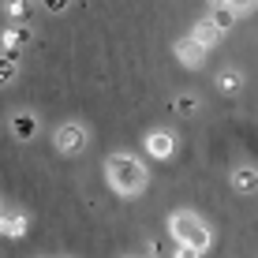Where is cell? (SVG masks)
Returning a JSON list of instances; mask_svg holds the SVG:
<instances>
[{"label": "cell", "mask_w": 258, "mask_h": 258, "mask_svg": "<svg viewBox=\"0 0 258 258\" xmlns=\"http://www.w3.org/2000/svg\"><path fill=\"white\" fill-rule=\"evenodd\" d=\"M105 180H109V187L116 195L135 199V195H142V187H146V165H142L139 157H131V154H109L105 157Z\"/></svg>", "instance_id": "1"}, {"label": "cell", "mask_w": 258, "mask_h": 258, "mask_svg": "<svg viewBox=\"0 0 258 258\" xmlns=\"http://www.w3.org/2000/svg\"><path fill=\"white\" fill-rule=\"evenodd\" d=\"M168 232H172L176 243H191V247H199V251H210V243H213L210 225L191 210H176L172 217H168Z\"/></svg>", "instance_id": "2"}, {"label": "cell", "mask_w": 258, "mask_h": 258, "mask_svg": "<svg viewBox=\"0 0 258 258\" xmlns=\"http://www.w3.org/2000/svg\"><path fill=\"white\" fill-rule=\"evenodd\" d=\"M86 139H90V135H86V127L71 120V123H60V127H56L52 146H56L64 157H75V154H83V150H86Z\"/></svg>", "instance_id": "3"}, {"label": "cell", "mask_w": 258, "mask_h": 258, "mask_svg": "<svg viewBox=\"0 0 258 258\" xmlns=\"http://www.w3.org/2000/svg\"><path fill=\"white\" fill-rule=\"evenodd\" d=\"M206 45H199V41H195V38H180V41H176V56H180V64L183 68H202V60H206Z\"/></svg>", "instance_id": "4"}, {"label": "cell", "mask_w": 258, "mask_h": 258, "mask_svg": "<svg viewBox=\"0 0 258 258\" xmlns=\"http://www.w3.org/2000/svg\"><path fill=\"white\" fill-rule=\"evenodd\" d=\"M146 150H150V157L165 161V157H172V150H176V139L168 135V131H150V135H146Z\"/></svg>", "instance_id": "5"}, {"label": "cell", "mask_w": 258, "mask_h": 258, "mask_svg": "<svg viewBox=\"0 0 258 258\" xmlns=\"http://www.w3.org/2000/svg\"><path fill=\"white\" fill-rule=\"evenodd\" d=\"M38 131H41V123H38L34 112H15V116H12V135L19 139V142H30Z\"/></svg>", "instance_id": "6"}, {"label": "cell", "mask_w": 258, "mask_h": 258, "mask_svg": "<svg viewBox=\"0 0 258 258\" xmlns=\"http://www.w3.org/2000/svg\"><path fill=\"white\" fill-rule=\"evenodd\" d=\"M221 34H225V30H221V26L213 23V19H199V23H195V30H191V38L199 41V45L213 49V45H217V41H221Z\"/></svg>", "instance_id": "7"}, {"label": "cell", "mask_w": 258, "mask_h": 258, "mask_svg": "<svg viewBox=\"0 0 258 258\" xmlns=\"http://www.w3.org/2000/svg\"><path fill=\"white\" fill-rule=\"evenodd\" d=\"M26 228H30V221L23 213H0V236L4 239H19Z\"/></svg>", "instance_id": "8"}, {"label": "cell", "mask_w": 258, "mask_h": 258, "mask_svg": "<svg viewBox=\"0 0 258 258\" xmlns=\"http://www.w3.org/2000/svg\"><path fill=\"white\" fill-rule=\"evenodd\" d=\"M232 187L239 191V195H254L258 191V168H236L232 172Z\"/></svg>", "instance_id": "9"}, {"label": "cell", "mask_w": 258, "mask_h": 258, "mask_svg": "<svg viewBox=\"0 0 258 258\" xmlns=\"http://www.w3.org/2000/svg\"><path fill=\"white\" fill-rule=\"evenodd\" d=\"M213 86H217V90L225 94V97H232V94L243 90V75H239V71H232V68H225L217 79H213Z\"/></svg>", "instance_id": "10"}, {"label": "cell", "mask_w": 258, "mask_h": 258, "mask_svg": "<svg viewBox=\"0 0 258 258\" xmlns=\"http://www.w3.org/2000/svg\"><path fill=\"white\" fill-rule=\"evenodd\" d=\"M236 15H239V12H236V8H228V4H217V8H213V12H210V19H213V23H217V26H221V30H228V26H232V23H236Z\"/></svg>", "instance_id": "11"}, {"label": "cell", "mask_w": 258, "mask_h": 258, "mask_svg": "<svg viewBox=\"0 0 258 258\" xmlns=\"http://www.w3.org/2000/svg\"><path fill=\"white\" fill-rule=\"evenodd\" d=\"M4 41L8 49H19V45H26V41H30V30H26V26H12V30H4Z\"/></svg>", "instance_id": "12"}, {"label": "cell", "mask_w": 258, "mask_h": 258, "mask_svg": "<svg viewBox=\"0 0 258 258\" xmlns=\"http://www.w3.org/2000/svg\"><path fill=\"white\" fill-rule=\"evenodd\" d=\"M15 75H19V64H15V56L8 52V56H0V86L15 83Z\"/></svg>", "instance_id": "13"}, {"label": "cell", "mask_w": 258, "mask_h": 258, "mask_svg": "<svg viewBox=\"0 0 258 258\" xmlns=\"http://www.w3.org/2000/svg\"><path fill=\"white\" fill-rule=\"evenodd\" d=\"M26 12H30V0H8V15L12 19H23Z\"/></svg>", "instance_id": "14"}, {"label": "cell", "mask_w": 258, "mask_h": 258, "mask_svg": "<svg viewBox=\"0 0 258 258\" xmlns=\"http://www.w3.org/2000/svg\"><path fill=\"white\" fill-rule=\"evenodd\" d=\"M206 251H199V247H191V243H176V251H172V258H202Z\"/></svg>", "instance_id": "15"}, {"label": "cell", "mask_w": 258, "mask_h": 258, "mask_svg": "<svg viewBox=\"0 0 258 258\" xmlns=\"http://www.w3.org/2000/svg\"><path fill=\"white\" fill-rule=\"evenodd\" d=\"M176 109H180L183 116H195V112H199V101H195V97H180V101H176Z\"/></svg>", "instance_id": "16"}, {"label": "cell", "mask_w": 258, "mask_h": 258, "mask_svg": "<svg viewBox=\"0 0 258 258\" xmlns=\"http://www.w3.org/2000/svg\"><path fill=\"white\" fill-rule=\"evenodd\" d=\"M68 4H71V0H41V8H45V12H52V15L68 12Z\"/></svg>", "instance_id": "17"}, {"label": "cell", "mask_w": 258, "mask_h": 258, "mask_svg": "<svg viewBox=\"0 0 258 258\" xmlns=\"http://www.w3.org/2000/svg\"><path fill=\"white\" fill-rule=\"evenodd\" d=\"M225 4H228V8H236V12H247V8H254L258 0H225Z\"/></svg>", "instance_id": "18"}, {"label": "cell", "mask_w": 258, "mask_h": 258, "mask_svg": "<svg viewBox=\"0 0 258 258\" xmlns=\"http://www.w3.org/2000/svg\"><path fill=\"white\" fill-rule=\"evenodd\" d=\"M210 4H213V8H217V4H225V0H210Z\"/></svg>", "instance_id": "19"}, {"label": "cell", "mask_w": 258, "mask_h": 258, "mask_svg": "<svg viewBox=\"0 0 258 258\" xmlns=\"http://www.w3.org/2000/svg\"><path fill=\"white\" fill-rule=\"evenodd\" d=\"M0 213H4V210H0Z\"/></svg>", "instance_id": "20"}]
</instances>
